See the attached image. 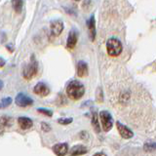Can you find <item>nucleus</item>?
<instances>
[{
    "label": "nucleus",
    "instance_id": "f257e3e1",
    "mask_svg": "<svg viewBox=\"0 0 156 156\" xmlns=\"http://www.w3.org/2000/svg\"><path fill=\"white\" fill-rule=\"evenodd\" d=\"M85 93V88L81 82L77 80H72L66 87V94L71 100L77 101L81 99Z\"/></svg>",
    "mask_w": 156,
    "mask_h": 156
},
{
    "label": "nucleus",
    "instance_id": "f03ea898",
    "mask_svg": "<svg viewBox=\"0 0 156 156\" xmlns=\"http://www.w3.org/2000/svg\"><path fill=\"white\" fill-rule=\"evenodd\" d=\"M106 50L109 56L117 57L120 55L122 50H123V46H122V43L119 39L112 37L106 41Z\"/></svg>",
    "mask_w": 156,
    "mask_h": 156
},
{
    "label": "nucleus",
    "instance_id": "7ed1b4c3",
    "mask_svg": "<svg viewBox=\"0 0 156 156\" xmlns=\"http://www.w3.org/2000/svg\"><path fill=\"white\" fill-rule=\"evenodd\" d=\"M37 72H38V62L36 61L35 57L32 56L30 58V62L24 66L23 71V75L26 79L30 80L31 78H33L37 74Z\"/></svg>",
    "mask_w": 156,
    "mask_h": 156
},
{
    "label": "nucleus",
    "instance_id": "20e7f679",
    "mask_svg": "<svg viewBox=\"0 0 156 156\" xmlns=\"http://www.w3.org/2000/svg\"><path fill=\"white\" fill-rule=\"evenodd\" d=\"M100 118L101 121V126L102 129L105 132H108L112 126H113V119H112V116L110 115V113L108 111H101L100 113Z\"/></svg>",
    "mask_w": 156,
    "mask_h": 156
},
{
    "label": "nucleus",
    "instance_id": "39448f33",
    "mask_svg": "<svg viewBox=\"0 0 156 156\" xmlns=\"http://www.w3.org/2000/svg\"><path fill=\"white\" fill-rule=\"evenodd\" d=\"M33 104V101L27 95L20 93V94L16 97V105L21 106V107H27Z\"/></svg>",
    "mask_w": 156,
    "mask_h": 156
},
{
    "label": "nucleus",
    "instance_id": "423d86ee",
    "mask_svg": "<svg viewBox=\"0 0 156 156\" xmlns=\"http://www.w3.org/2000/svg\"><path fill=\"white\" fill-rule=\"evenodd\" d=\"M116 126H117V129H118L119 134L121 135L122 138H124V139H131L132 136H134L133 132H132L129 128H127V127L124 126L122 123H120V122H117Z\"/></svg>",
    "mask_w": 156,
    "mask_h": 156
},
{
    "label": "nucleus",
    "instance_id": "0eeeda50",
    "mask_svg": "<svg viewBox=\"0 0 156 156\" xmlns=\"http://www.w3.org/2000/svg\"><path fill=\"white\" fill-rule=\"evenodd\" d=\"M34 93H35L36 95L38 96H41V97H45L49 94V92H50V90H49L48 86L45 84V83H38V84L35 85V87H34L33 89Z\"/></svg>",
    "mask_w": 156,
    "mask_h": 156
},
{
    "label": "nucleus",
    "instance_id": "6e6552de",
    "mask_svg": "<svg viewBox=\"0 0 156 156\" xmlns=\"http://www.w3.org/2000/svg\"><path fill=\"white\" fill-rule=\"evenodd\" d=\"M63 29V23L61 21H53L51 23V32L53 36H58Z\"/></svg>",
    "mask_w": 156,
    "mask_h": 156
},
{
    "label": "nucleus",
    "instance_id": "1a4fd4ad",
    "mask_svg": "<svg viewBox=\"0 0 156 156\" xmlns=\"http://www.w3.org/2000/svg\"><path fill=\"white\" fill-rule=\"evenodd\" d=\"M88 28H89V37L91 41H94L96 38V23H95V17L91 16V18L87 22Z\"/></svg>",
    "mask_w": 156,
    "mask_h": 156
},
{
    "label": "nucleus",
    "instance_id": "9d476101",
    "mask_svg": "<svg viewBox=\"0 0 156 156\" xmlns=\"http://www.w3.org/2000/svg\"><path fill=\"white\" fill-rule=\"evenodd\" d=\"M78 40V34L76 30H71L68 33V37H67V42H66V47L68 49H73L75 47L76 43Z\"/></svg>",
    "mask_w": 156,
    "mask_h": 156
},
{
    "label": "nucleus",
    "instance_id": "9b49d317",
    "mask_svg": "<svg viewBox=\"0 0 156 156\" xmlns=\"http://www.w3.org/2000/svg\"><path fill=\"white\" fill-rule=\"evenodd\" d=\"M76 72L79 77H85L88 75V66L84 61H79L77 62Z\"/></svg>",
    "mask_w": 156,
    "mask_h": 156
},
{
    "label": "nucleus",
    "instance_id": "f8f14e48",
    "mask_svg": "<svg viewBox=\"0 0 156 156\" xmlns=\"http://www.w3.org/2000/svg\"><path fill=\"white\" fill-rule=\"evenodd\" d=\"M53 150L58 156H63L67 153L68 146L66 144H58L53 146Z\"/></svg>",
    "mask_w": 156,
    "mask_h": 156
},
{
    "label": "nucleus",
    "instance_id": "ddd939ff",
    "mask_svg": "<svg viewBox=\"0 0 156 156\" xmlns=\"http://www.w3.org/2000/svg\"><path fill=\"white\" fill-rule=\"evenodd\" d=\"M18 123L20 127L23 130H27L32 127V120L27 118V117H20L18 120Z\"/></svg>",
    "mask_w": 156,
    "mask_h": 156
},
{
    "label": "nucleus",
    "instance_id": "4468645a",
    "mask_svg": "<svg viewBox=\"0 0 156 156\" xmlns=\"http://www.w3.org/2000/svg\"><path fill=\"white\" fill-rule=\"evenodd\" d=\"M87 153V148L83 145H76L74 147H72L69 155L70 156H78V155H83Z\"/></svg>",
    "mask_w": 156,
    "mask_h": 156
},
{
    "label": "nucleus",
    "instance_id": "2eb2a0df",
    "mask_svg": "<svg viewBox=\"0 0 156 156\" xmlns=\"http://www.w3.org/2000/svg\"><path fill=\"white\" fill-rule=\"evenodd\" d=\"M12 5L15 12L17 14H21V12L23 11V0H12Z\"/></svg>",
    "mask_w": 156,
    "mask_h": 156
},
{
    "label": "nucleus",
    "instance_id": "dca6fc26",
    "mask_svg": "<svg viewBox=\"0 0 156 156\" xmlns=\"http://www.w3.org/2000/svg\"><path fill=\"white\" fill-rule=\"evenodd\" d=\"M12 104V99L11 98H5V99L1 100L0 101V108H5V107L9 106L10 105Z\"/></svg>",
    "mask_w": 156,
    "mask_h": 156
},
{
    "label": "nucleus",
    "instance_id": "f3484780",
    "mask_svg": "<svg viewBox=\"0 0 156 156\" xmlns=\"http://www.w3.org/2000/svg\"><path fill=\"white\" fill-rule=\"evenodd\" d=\"M92 123H93V126H94V129L97 131V133H100V132H101V128H100V126H99V123H98V117H97V113H94V114H93Z\"/></svg>",
    "mask_w": 156,
    "mask_h": 156
},
{
    "label": "nucleus",
    "instance_id": "a211bd4d",
    "mask_svg": "<svg viewBox=\"0 0 156 156\" xmlns=\"http://www.w3.org/2000/svg\"><path fill=\"white\" fill-rule=\"evenodd\" d=\"M72 121H73L72 118H61V119H58V123L62 125H67V124H70Z\"/></svg>",
    "mask_w": 156,
    "mask_h": 156
},
{
    "label": "nucleus",
    "instance_id": "6ab92c4d",
    "mask_svg": "<svg viewBox=\"0 0 156 156\" xmlns=\"http://www.w3.org/2000/svg\"><path fill=\"white\" fill-rule=\"evenodd\" d=\"M37 111L38 112H40V113H42V114H44V115H47V116H52V111L51 110H48V109H44V108H39V109H37Z\"/></svg>",
    "mask_w": 156,
    "mask_h": 156
},
{
    "label": "nucleus",
    "instance_id": "aec40b11",
    "mask_svg": "<svg viewBox=\"0 0 156 156\" xmlns=\"http://www.w3.org/2000/svg\"><path fill=\"white\" fill-rule=\"evenodd\" d=\"M97 100L98 101L101 102L102 101V92L101 88H98V92H97Z\"/></svg>",
    "mask_w": 156,
    "mask_h": 156
},
{
    "label": "nucleus",
    "instance_id": "412c9836",
    "mask_svg": "<svg viewBox=\"0 0 156 156\" xmlns=\"http://www.w3.org/2000/svg\"><path fill=\"white\" fill-rule=\"evenodd\" d=\"M42 129L45 132H48L50 130V127H49V125H47L46 123H42Z\"/></svg>",
    "mask_w": 156,
    "mask_h": 156
},
{
    "label": "nucleus",
    "instance_id": "4be33fe9",
    "mask_svg": "<svg viewBox=\"0 0 156 156\" xmlns=\"http://www.w3.org/2000/svg\"><path fill=\"white\" fill-rule=\"evenodd\" d=\"M5 65V61H4V58H0V66H4Z\"/></svg>",
    "mask_w": 156,
    "mask_h": 156
},
{
    "label": "nucleus",
    "instance_id": "5701e85b",
    "mask_svg": "<svg viewBox=\"0 0 156 156\" xmlns=\"http://www.w3.org/2000/svg\"><path fill=\"white\" fill-rule=\"evenodd\" d=\"M94 156H106L105 153H102V152H99V153H96Z\"/></svg>",
    "mask_w": 156,
    "mask_h": 156
},
{
    "label": "nucleus",
    "instance_id": "b1692460",
    "mask_svg": "<svg viewBox=\"0 0 156 156\" xmlns=\"http://www.w3.org/2000/svg\"><path fill=\"white\" fill-rule=\"evenodd\" d=\"M2 88H3V82H2L1 80H0V90H1Z\"/></svg>",
    "mask_w": 156,
    "mask_h": 156
},
{
    "label": "nucleus",
    "instance_id": "393cba45",
    "mask_svg": "<svg viewBox=\"0 0 156 156\" xmlns=\"http://www.w3.org/2000/svg\"><path fill=\"white\" fill-rule=\"evenodd\" d=\"M74 1H80V0H74Z\"/></svg>",
    "mask_w": 156,
    "mask_h": 156
}]
</instances>
